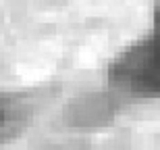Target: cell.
Segmentation results:
<instances>
[{
  "label": "cell",
  "instance_id": "2",
  "mask_svg": "<svg viewBox=\"0 0 160 150\" xmlns=\"http://www.w3.org/2000/svg\"><path fill=\"white\" fill-rule=\"evenodd\" d=\"M4 121V113H2V106H0V123Z\"/></svg>",
  "mask_w": 160,
  "mask_h": 150
},
{
  "label": "cell",
  "instance_id": "1",
  "mask_svg": "<svg viewBox=\"0 0 160 150\" xmlns=\"http://www.w3.org/2000/svg\"><path fill=\"white\" fill-rule=\"evenodd\" d=\"M110 79L114 85L137 96L158 94V52L154 36L139 40L127 48L110 65Z\"/></svg>",
  "mask_w": 160,
  "mask_h": 150
}]
</instances>
